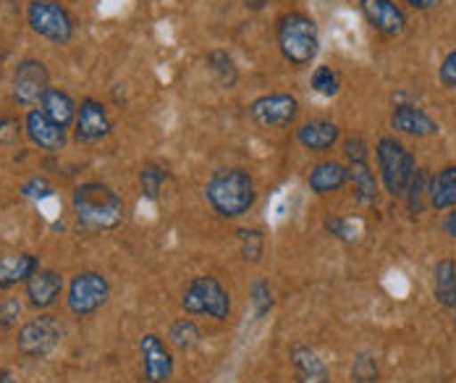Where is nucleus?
Returning <instances> with one entry per match:
<instances>
[{
  "label": "nucleus",
  "mask_w": 456,
  "mask_h": 383,
  "mask_svg": "<svg viewBox=\"0 0 456 383\" xmlns=\"http://www.w3.org/2000/svg\"><path fill=\"white\" fill-rule=\"evenodd\" d=\"M71 210L77 226L90 234H108L116 232L126 218V202L108 184H79L71 194Z\"/></svg>",
  "instance_id": "obj_1"
},
{
  "label": "nucleus",
  "mask_w": 456,
  "mask_h": 383,
  "mask_svg": "<svg viewBox=\"0 0 456 383\" xmlns=\"http://www.w3.org/2000/svg\"><path fill=\"white\" fill-rule=\"evenodd\" d=\"M205 200L221 218H241L257 202V187L249 171L244 168H221L205 184Z\"/></svg>",
  "instance_id": "obj_2"
},
{
  "label": "nucleus",
  "mask_w": 456,
  "mask_h": 383,
  "mask_svg": "<svg viewBox=\"0 0 456 383\" xmlns=\"http://www.w3.org/2000/svg\"><path fill=\"white\" fill-rule=\"evenodd\" d=\"M278 48L291 66H310L320 48L315 21L305 13H286L278 21Z\"/></svg>",
  "instance_id": "obj_3"
},
{
  "label": "nucleus",
  "mask_w": 456,
  "mask_h": 383,
  "mask_svg": "<svg viewBox=\"0 0 456 383\" xmlns=\"http://www.w3.org/2000/svg\"><path fill=\"white\" fill-rule=\"evenodd\" d=\"M378 171L383 179V187L391 197H404L411 176L417 171V160L396 137H380L375 144Z\"/></svg>",
  "instance_id": "obj_4"
},
{
  "label": "nucleus",
  "mask_w": 456,
  "mask_h": 383,
  "mask_svg": "<svg viewBox=\"0 0 456 383\" xmlns=\"http://www.w3.org/2000/svg\"><path fill=\"white\" fill-rule=\"evenodd\" d=\"M182 307L186 315H208L213 321H228L231 294L216 276H194L183 287Z\"/></svg>",
  "instance_id": "obj_5"
},
{
  "label": "nucleus",
  "mask_w": 456,
  "mask_h": 383,
  "mask_svg": "<svg viewBox=\"0 0 456 383\" xmlns=\"http://www.w3.org/2000/svg\"><path fill=\"white\" fill-rule=\"evenodd\" d=\"M32 32L45 37L53 45H66L74 40V19L55 0H35L27 11Z\"/></svg>",
  "instance_id": "obj_6"
},
{
  "label": "nucleus",
  "mask_w": 456,
  "mask_h": 383,
  "mask_svg": "<svg viewBox=\"0 0 456 383\" xmlns=\"http://www.w3.org/2000/svg\"><path fill=\"white\" fill-rule=\"evenodd\" d=\"M110 299V281L97 271H82L69 284V310L77 318H90Z\"/></svg>",
  "instance_id": "obj_7"
},
{
  "label": "nucleus",
  "mask_w": 456,
  "mask_h": 383,
  "mask_svg": "<svg viewBox=\"0 0 456 383\" xmlns=\"http://www.w3.org/2000/svg\"><path fill=\"white\" fill-rule=\"evenodd\" d=\"M63 338V329L53 315H35L32 321H27L19 329V338H16V349L19 354L29 357V360H45L50 357L58 344Z\"/></svg>",
  "instance_id": "obj_8"
},
{
  "label": "nucleus",
  "mask_w": 456,
  "mask_h": 383,
  "mask_svg": "<svg viewBox=\"0 0 456 383\" xmlns=\"http://www.w3.org/2000/svg\"><path fill=\"white\" fill-rule=\"evenodd\" d=\"M50 90V74H47L45 63L37 58H24L16 71H13V97L19 105L32 108L37 102H43V97Z\"/></svg>",
  "instance_id": "obj_9"
},
{
  "label": "nucleus",
  "mask_w": 456,
  "mask_h": 383,
  "mask_svg": "<svg viewBox=\"0 0 456 383\" xmlns=\"http://www.w3.org/2000/svg\"><path fill=\"white\" fill-rule=\"evenodd\" d=\"M139 354H142V376L144 383H168L174 379L176 363L171 349L158 334H144L139 338Z\"/></svg>",
  "instance_id": "obj_10"
},
{
  "label": "nucleus",
  "mask_w": 456,
  "mask_h": 383,
  "mask_svg": "<svg viewBox=\"0 0 456 383\" xmlns=\"http://www.w3.org/2000/svg\"><path fill=\"white\" fill-rule=\"evenodd\" d=\"M299 113V102L294 95L286 93H275V95L257 97L249 105V116L257 126L263 129H278V126H289Z\"/></svg>",
  "instance_id": "obj_11"
},
{
  "label": "nucleus",
  "mask_w": 456,
  "mask_h": 383,
  "mask_svg": "<svg viewBox=\"0 0 456 383\" xmlns=\"http://www.w3.org/2000/svg\"><path fill=\"white\" fill-rule=\"evenodd\" d=\"M360 8L367 24L386 37H399L407 29V16L394 0H360Z\"/></svg>",
  "instance_id": "obj_12"
},
{
  "label": "nucleus",
  "mask_w": 456,
  "mask_h": 383,
  "mask_svg": "<svg viewBox=\"0 0 456 383\" xmlns=\"http://www.w3.org/2000/svg\"><path fill=\"white\" fill-rule=\"evenodd\" d=\"M74 134H77V143H100L110 134V118L102 102L92 97L82 100V105L77 108Z\"/></svg>",
  "instance_id": "obj_13"
},
{
  "label": "nucleus",
  "mask_w": 456,
  "mask_h": 383,
  "mask_svg": "<svg viewBox=\"0 0 456 383\" xmlns=\"http://www.w3.org/2000/svg\"><path fill=\"white\" fill-rule=\"evenodd\" d=\"M24 294H27V302L35 307V310H47L58 302V297L63 294V279L61 273L50 271V268H40L35 271L27 284H24Z\"/></svg>",
  "instance_id": "obj_14"
},
{
  "label": "nucleus",
  "mask_w": 456,
  "mask_h": 383,
  "mask_svg": "<svg viewBox=\"0 0 456 383\" xmlns=\"http://www.w3.org/2000/svg\"><path fill=\"white\" fill-rule=\"evenodd\" d=\"M27 137L45 152H61L66 144V129H61L53 118H47L45 110H29L24 118Z\"/></svg>",
  "instance_id": "obj_15"
},
{
  "label": "nucleus",
  "mask_w": 456,
  "mask_h": 383,
  "mask_svg": "<svg viewBox=\"0 0 456 383\" xmlns=\"http://www.w3.org/2000/svg\"><path fill=\"white\" fill-rule=\"evenodd\" d=\"M289 360H291V368H294L297 383H330L328 365L320 360V354L313 346H307V344L291 346Z\"/></svg>",
  "instance_id": "obj_16"
},
{
  "label": "nucleus",
  "mask_w": 456,
  "mask_h": 383,
  "mask_svg": "<svg viewBox=\"0 0 456 383\" xmlns=\"http://www.w3.org/2000/svg\"><path fill=\"white\" fill-rule=\"evenodd\" d=\"M391 126L410 137H433L438 134V124L417 105H396L391 113Z\"/></svg>",
  "instance_id": "obj_17"
},
{
  "label": "nucleus",
  "mask_w": 456,
  "mask_h": 383,
  "mask_svg": "<svg viewBox=\"0 0 456 383\" xmlns=\"http://www.w3.org/2000/svg\"><path fill=\"white\" fill-rule=\"evenodd\" d=\"M297 140L310 152H328L341 140V129L333 121H307L297 129Z\"/></svg>",
  "instance_id": "obj_18"
},
{
  "label": "nucleus",
  "mask_w": 456,
  "mask_h": 383,
  "mask_svg": "<svg viewBox=\"0 0 456 383\" xmlns=\"http://www.w3.org/2000/svg\"><path fill=\"white\" fill-rule=\"evenodd\" d=\"M40 268H43L40 257L29 255V252L0 257V289H13L19 284H27V279Z\"/></svg>",
  "instance_id": "obj_19"
},
{
  "label": "nucleus",
  "mask_w": 456,
  "mask_h": 383,
  "mask_svg": "<svg viewBox=\"0 0 456 383\" xmlns=\"http://www.w3.org/2000/svg\"><path fill=\"white\" fill-rule=\"evenodd\" d=\"M428 205L438 213L456 208V166L441 168L428 182Z\"/></svg>",
  "instance_id": "obj_20"
},
{
  "label": "nucleus",
  "mask_w": 456,
  "mask_h": 383,
  "mask_svg": "<svg viewBox=\"0 0 456 383\" xmlns=\"http://www.w3.org/2000/svg\"><path fill=\"white\" fill-rule=\"evenodd\" d=\"M349 182V168L344 163H336V160H325V163H318L313 171H310V190L315 194H333V192L344 190Z\"/></svg>",
  "instance_id": "obj_21"
},
{
  "label": "nucleus",
  "mask_w": 456,
  "mask_h": 383,
  "mask_svg": "<svg viewBox=\"0 0 456 383\" xmlns=\"http://www.w3.org/2000/svg\"><path fill=\"white\" fill-rule=\"evenodd\" d=\"M433 297L441 307L452 310L456 299V260L444 257L433 268Z\"/></svg>",
  "instance_id": "obj_22"
},
{
  "label": "nucleus",
  "mask_w": 456,
  "mask_h": 383,
  "mask_svg": "<svg viewBox=\"0 0 456 383\" xmlns=\"http://www.w3.org/2000/svg\"><path fill=\"white\" fill-rule=\"evenodd\" d=\"M43 110H45L47 118H53L61 129H69L77 121V105H74L71 95L63 90H55V87H50L47 95L43 97Z\"/></svg>",
  "instance_id": "obj_23"
},
{
  "label": "nucleus",
  "mask_w": 456,
  "mask_h": 383,
  "mask_svg": "<svg viewBox=\"0 0 456 383\" xmlns=\"http://www.w3.org/2000/svg\"><path fill=\"white\" fill-rule=\"evenodd\" d=\"M349 182L354 184V197L362 208L378 205V182H375V174L370 171V163H352Z\"/></svg>",
  "instance_id": "obj_24"
},
{
  "label": "nucleus",
  "mask_w": 456,
  "mask_h": 383,
  "mask_svg": "<svg viewBox=\"0 0 456 383\" xmlns=\"http://www.w3.org/2000/svg\"><path fill=\"white\" fill-rule=\"evenodd\" d=\"M168 341L171 346H176L179 352H191L202 344V329L191 321V318H182L176 323H171L168 329Z\"/></svg>",
  "instance_id": "obj_25"
},
{
  "label": "nucleus",
  "mask_w": 456,
  "mask_h": 383,
  "mask_svg": "<svg viewBox=\"0 0 456 383\" xmlns=\"http://www.w3.org/2000/svg\"><path fill=\"white\" fill-rule=\"evenodd\" d=\"M208 66H210V71L216 74V79H218L221 87H226V90H233V87H236V82H239V69H236L233 58L228 55L226 50H213V53H208Z\"/></svg>",
  "instance_id": "obj_26"
},
{
  "label": "nucleus",
  "mask_w": 456,
  "mask_h": 383,
  "mask_svg": "<svg viewBox=\"0 0 456 383\" xmlns=\"http://www.w3.org/2000/svg\"><path fill=\"white\" fill-rule=\"evenodd\" d=\"M236 234H239L241 260L249 265H257L263 260V252H265V234L260 229H239Z\"/></svg>",
  "instance_id": "obj_27"
},
{
  "label": "nucleus",
  "mask_w": 456,
  "mask_h": 383,
  "mask_svg": "<svg viewBox=\"0 0 456 383\" xmlns=\"http://www.w3.org/2000/svg\"><path fill=\"white\" fill-rule=\"evenodd\" d=\"M249 302H252V310H255V318L263 321L265 315H271L273 310L275 299H273V289L265 279H257L252 287H249Z\"/></svg>",
  "instance_id": "obj_28"
},
{
  "label": "nucleus",
  "mask_w": 456,
  "mask_h": 383,
  "mask_svg": "<svg viewBox=\"0 0 456 383\" xmlns=\"http://www.w3.org/2000/svg\"><path fill=\"white\" fill-rule=\"evenodd\" d=\"M428 182H430V176H428V174H425L422 168H417V171H414V176H411L410 187H407V192H404L407 208H410V213H414V216H419V213L425 210Z\"/></svg>",
  "instance_id": "obj_29"
},
{
  "label": "nucleus",
  "mask_w": 456,
  "mask_h": 383,
  "mask_svg": "<svg viewBox=\"0 0 456 383\" xmlns=\"http://www.w3.org/2000/svg\"><path fill=\"white\" fill-rule=\"evenodd\" d=\"M380 379V363L372 352H360L352 363V381L354 383H378Z\"/></svg>",
  "instance_id": "obj_30"
},
{
  "label": "nucleus",
  "mask_w": 456,
  "mask_h": 383,
  "mask_svg": "<svg viewBox=\"0 0 456 383\" xmlns=\"http://www.w3.org/2000/svg\"><path fill=\"white\" fill-rule=\"evenodd\" d=\"M166 184V171L155 163H144L142 171H139V187H142V194L147 200H158L160 197V190Z\"/></svg>",
  "instance_id": "obj_31"
},
{
  "label": "nucleus",
  "mask_w": 456,
  "mask_h": 383,
  "mask_svg": "<svg viewBox=\"0 0 456 383\" xmlns=\"http://www.w3.org/2000/svg\"><path fill=\"white\" fill-rule=\"evenodd\" d=\"M310 85H313V90H315L318 95L333 97L338 95V90H341V77H338L330 66H318V69L313 71Z\"/></svg>",
  "instance_id": "obj_32"
},
{
  "label": "nucleus",
  "mask_w": 456,
  "mask_h": 383,
  "mask_svg": "<svg viewBox=\"0 0 456 383\" xmlns=\"http://www.w3.org/2000/svg\"><path fill=\"white\" fill-rule=\"evenodd\" d=\"M325 232H328L330 237H336L338 241H344V244H354V241L360 240V237H357V226H354V221H349V218H338V216L325 218Z\"/></svg>",
  "instance_id": "obj_33"
},
{
  "label": "nucleus",
  "mask_w": 456,
  "mask_h": 383,
  "mask_svg": "<svg viewBox=\"0 0 456 383\" xmlns=\"http://www.w3.org/2000/svg\"><path fill=\"white\" fill-rule=\"evenodd\" d=\"M21 313H24V305L16 297H3L0 299V331L16 329L21 321Z\"/></svg>",
  "instance_id": "obj_34"
},
{
  "label": "nucleus",
  "mask_w": 456,
  "mask_h": 383,
  "mask_svg": "<svg viewBox=\"0 0 456 383\" xmlns=\"http://www.w3.org/2000/svg\"><path fill=\"white\" fill-rule=\"evenodd\" d=\"M344 155H346L349 166H352V163H367L370 147H367V143L362 137H349V140L344 143Z\"/></svg>",
  "instance_id": "obj_35"
},
{
  "label": "nucleus",
  "mask_w": 456,
  "mask_h": 383,
  "mask_svg": "<svg viewBox=\"0 0 456 383\" xmlns=\"http://www.w3.org/2000/svg\"><path fill=\"white\" fill-rule=\"evenodd\" d=\"M438 79H441V85H444L446 90H456V50H452V53L444 58V63H441V69H438Z\"/></svg>",
  "instance_id": "obj_36"
},
{
  "label": "nucleus",
  "mask_w": 456,
  "mask_h": 383,
  "mask_svg": "<svg viewBox=\"0 0 456 383\" xmlns=\"http://www.w3.org/2000/svg\"><path fill=\"white\" fill-rule=\"evenodd\" d=\"M50 192H53V187L47 184L45 179H32V182H27V184L21 187V194L29 197V200H43Z\"/></svg>",
  "instance_id": "obj_37"
},
{
  "label": "nucleus",
  "mask_w": 456,
  "mask_h": 383,
  "mask_svg": "<svg viewBox=\"0 0 456 383\" xmlns=\"http://www.w3.org/2000/svg\"><path fill=\"white\" fill-rule=\"evenodd\" d=\"M19 137V124L13 118H0V143H13Z\"/></svg>",
  "instance_id": "obj_38"
},
{
  "label": "nucleus",
  "mask_w": 456,
  "mask_h": 383,
  "mask_svg": "<svg viewBox=\"0 0 456 383\" xmlns=\"http://www.w3.org/2000/svg\"><path fill=\"white\" fill-rule=\"evenodd\" d=\"M402 3H407V5L417 8V11H430V8H436L441 0H402Z\"/></svg>",
  "instance_id": "obj_39"
},
{
  "label": "nucleus",
  "mask_w": 456,
  "mask_h": 383,
  "mask_svg": "<svg viewBox=\"0 0 456 383\" xmlns=\"http://www.w3.org/2000/svg\"><path fill=\"white\" fill-rule=\"evenodd\" d=\"M444 232H446L452 240H456V208L454 213H449V216L444 218Z\"/></svg>",
  "instance_id": "obj_40"
},
{
  "label": "nucleus",
  "mask_w": 456,
  "mask_h": 383,
  "mask_svg": "<svg viewBox=\"0 0 456 383\" xmlns=\"http://www.w3.org/2000/svg\"><path fill=\"white\" fill-rule=\"evenodd\" d=\"M0 383H19V381H16V376H13L11 371H0Z\"/></svg>",
  "instance_id": "obj_41"
},
{
  "label": "nucleus",
  "mask_w": 456,
  "mask_h": 383,
  "mask_svg": "<svg viewBox=\"0 0 456 383\" xmlns=\"http://www.w3.org/2000/svg\"><path fill=\"white\" fill-rule=\"evenodd\" d=\"M244 5H247V8H252V11H260V8L265 5V0H247Z\"/></svg>",
  "instance_id": "obj_42"
},
{
  "label": "nucleus",
  "mask_w": 456,
  "mask_h": 383,
  "mask_svg": "<svg viewBox=\"0 0 456 383\" xmlns=\"http://www.w3.org/2000/svg\"><path fill=\"white\" fill-rule=\"evenodd\" d=\"M452 313H454V326H456V299H454V307H452Z\"/></svg>",
  "instance_id": "obj_43"
}]
</instances>
